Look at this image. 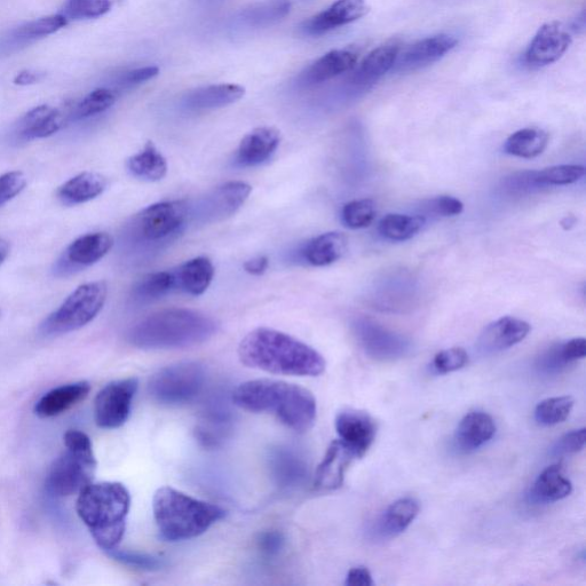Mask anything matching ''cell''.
Segmentation results:
<instances>
[{"label": "cell", "mask_w": 586, "mask_h": 586, "mask_svg": "<svg viewBox=\"0 0 586 586\" xmlns=\"http://www.w3.org/2000/svg\"><path fill=\"white\" fill-rule=\"evenodd\" d=\"M68 25V19L63 14L51 15L42 19L29 22L18 31L19 36L37 38L57 33L58 30Z\"/></svg>", "instance_id": "43"}, {"label": "cell", "mask_w": 586, "mask_h": 586, "mask_svg": "<svg viewBox=\"0 0 586 586\" xmlns=\"http://www.w3.org/2000/svg\"><path fill=\"white\" fill-rule=\"evenodd\" d=\"M245 89L236 84H218L201 87L187 94L184 105L190 110H213L224 108L244 97Z\"/></svg>", "instance_id": "26"}, {"label": "cell", "mask_w": 586, "mask_h": 586, "mask_svg": "<svg viewBox=\"0 0 586 586\" xmlns=\"http://www.w3.org/2000/svg\"><path fill=\"white\" fill-rule=\"evenodd\" d=\"M215 276V267L207 257H197L179 268L177 284L189 295L201 296L207 291Z\"/></svg>", "instance_id": "31"}, {"label": "cell", "mask_w": 586, "mask_h": 586, "mask_svg": "<svg viewBox=\"0 0 586 586\" xmlns=\"http://www.w3.org/2000/svg\"><path fill=\"white\" fill-rule=\"evenodd\" d=\"M218 326L210 316L186 308H171L147 316L132 327L129 343L140 350H178L208 342Z\"/></svg>", "instance_id": "3"}, {"label": "cell", "mask_w": 586, "mask_h": 586, "mask_svg": "<svg viewBox=\"0 0 586 586\" xmlns=\"http://www.w3.org/2000/svg\"><path fill=\"white\" fill-rule=\"evenodd\" d=\"M108 285L104 281L78 287L63 304L47 316L39 327L45 337H57L77 331L91 323L106 304Z\"/></svg>", "instance_id": "7"}, {"label": "cell", "mask_w": 586, "mask_h": 586, "mask_svg": "<svg viewBox=\"0 0 586 586\" xmlns=\"http://www.w3.org/2000/svg\"><path fill=\"white\" fill-rule=\"evenodd\" d=\"M269 266V260L265 256H260L248 260L247 263L244 264V271L255 276L263 275Z\"/></svg>", "instance_id": "52"}, {"label": "cell", "mask_w": 586, "mask_h": 586, "mask_svg": "<svg viewBox=\"0 0 586 586\" xmlns=\"http://www.w3.org/2000/svg\"><path fill=\"white\" fill-rule=\"evenodd\" d=\"M355 456L342 441L335 440L315 472L314 487L318 490H336L343 486L345 473Z\"/></svg>", "instance_id": "21"}, {"label": "cell", "mask_w": 586, "mask_h": 586, "mask_svg": "<svg viewBox=\"0 0 586 586\" xmlns=\"http://www.w3.org/2000/svg\"><path fill=\"white\" fill-rule=\"evenodd\" d=\"M27 186V178L20 171L7 172L0 176V208L20 195Z\"/></svg>", "instance_id": "45"}, {"label": "cell", "mask_w": 586, "mask_h": 586, "mask_svg": "<svg viewBox=\"0 0 586 586\" xmlns=\"http://www.w3.org/2000/svg\"><path fill=\"white\" fill-rule=\"evenodd\" d=\"M569 364L565 361L560 351V344L554 345L538 356L536 369L543 375H557L565 370Z\"/></svg>", "instance_id": "46"}, {"label": "cell", "mask_w": 586, "mask_h": 586, "mask_svg": "<svg viewBox=\"0 0 586 586\" xmlns=\"http://www.w3.org/2000/svg\"><path fill=\"white\" fill-rule=\"evenodd\" d=\"M153 512L158 530L170 542L199 537L226 517V511L220 506L196 500L171 487L157 490Z\"/></svg>", "instance_id": "5"}, {"label": "cell", "mask_w": 586, "mask_h": 586, "mask_svg": "<svg viewBox=\"0 0 586 586\" xmlns=\"http://www.w3.org/2000/svg\"><path fill=\"white\" fill-rule=\"evenodd\" d=\"M116 102V94L109 89H97L79 102L76 108V116L79 120L89 118L106 112Z\"/></svg>", "instance_id": "41"}, {"label": "cell", "mask_w": 586, "mask_h": 586, "mask_svg": "<svg viewBox=\"0 0 586 586\" xmlns=\"http://www.w3.org/2000/svg\"><path fill=\"white\" fill-rule=\"evenodd\" d=\"M113 247V236L105 232L78 237L63 253L57 265V272L66 275L97 264Z\"/></svg>", "instance_id": "14"}, {"label": "cell", "mask_w": 586, "mask_h": 586, "mask_svg": "<svg viewBox=\"0 0 586 586\" xmlns=\"http://www.w3.org/2000/svg\"><path fill=\"white\" fill-rule=\"evenodd\" d=\"M281 134L274 128L263 126L245 136L237 149L235 162L242 168H251L263 164L280 146Z\"/></svg>", "instance_id": "20"}, {"label": "cell", "mask_w": 586, "mask_h": 586, "mask_svg": "<svg viewBox=\"0 0 586 586\" xmlns=\"http://www.w3.org/2000/svg\"><path fill=\"white\" fill-rule=\"evenodd\" d=\"M347 247L348 240L343 233L329 232L308 242L304 257L313 266H329L344 257Z\"/></svg>", "instance_id": "30"}, {"label": "cell", "mask_w": 586, "mask_h": 586, "mask_svg": "<svg viewBox=\"0 0 586 586\" xmlns=\"http://www.w3.org/2000/svg\"><path fill=\"white\" fill-rule=\"evenodd\" d=\"M573 38L564 23L552 21L538 29L525 53L530 68H542L557 62L572 44Z\"/></svg>", "instance_id": "12"}, {"label": "cell", "mask_w": 586, "mask_h": 586, "mask_svg": "<svg viewBox=\"0 0 586 586\" xmlns=\"http://www.w3.org/2000/svg\"><path fill=\"white\" fill-rule=\"evenodd\" d=\"M572 397L549 398L538 403L535 409V421L542 426H554L564 423L574 407Z\"/></svg>", "instance_id": "37"}, {"label": "cell", "mask_w": 586, "mask_h": 586, "mask_svg": "<svg viewBox=\"0 0 586 586\" xmlns=\"http://www.w3.org/2000/svg\"><path fill=\"white\" fill-rule=\"evenodd\" d=\"M90 391L91 385L87 382H78L54 388L36 403L35 414L41 418L62 415L77 406L79 402L84 401Z\"/></svg>", "instance_id": "25"}, {"label": "cell", "mask_w": 586, "mask_h": 586, "mask_svg": "<svg viewBox=\"0 0 586 586\" xmlns=\"http://www.w3.org/2000/svg\"><path fill=\"white\" fill-rule=\"evenodd\" d=\"M207 383V370L199 362H179L158 370L149 379L148 393L162 406L178 407L193 402Z\"/></svg>", "instance_id": "8"}, {"label": "cell", "mask_w": 586, "mask_h": 586, "mask_svg": "<svg viewBox=\"0 0 586 586\" xmlns=\"http://www.w3.org/2000/svg\"><path fill=\"white\" fill-rule=\"evenodd\" d=\"M356 63H358V54L354 51L334 50L324 54L322 58L306 68L299 76V81L306 86L328 82L332 78L353 70Z\"/></svg>", "instance_id": "22"}, {"label": "cell", "mask_w": 586, "mask_h": 586, "mask_svg": "<svg viewBox=\"0 0 586 586\" xmlns=\"http://www.w3.org/2000/svg\"><path fill=\"white\" fill-rule=\"evenodd\" d=\"M422 210L427 215L437 217H455L461 215L464 210V204L451 196H439L430 201H426Z\"/></svg>", "instance_id": "44"}, {"label": "cell", "mask_w": 586, "mask_h": 586, "mask_svg": "<svg viewBox=\"0 0 586 586\" xmlns=\"http://www.w3.org/2000/svg\"><path fill=\"white\" fill-rule=\"evenodd\" d=\"M107 179L95 172H83L63 184L57 193L59 201L67 207L84 204L104 194Z\"/></svg>", "instance_id": "27"}, {"label": "cell", "mask_w": 586, "mask_h": 586, "mask_svg": "<svg viewBox=\"0 0 586 586\" xmlns=\"http://www.w3.org/2000/svg\"><path fill=\"white\" fill-rule=\"evenodd\" d=\"M112 9V0H67L63 15L69 20L104 17Z\"/></svg>", "instance_id": "40"}, {"label": "cell", "mask_w": 586, "mask_h": 586, "mask_svg": "<svg viewBox=\"0 0 586 586\" xmlns=\"http://www.w3.org/2000/svg\"><path fill=\"white\" fill-rule=\"evenodd\" d=\"M371 573L366 567H355L348 572L345 585L347 586H372L374 585Z\"/></svg>", "instance_id": "51"}, {"label": "cell", "mask_w": 586, "mask_h": 586, "mask_svg": "<svg viewBox=\"0 0 586 586\" xmlns=\"http://www.w3.org/2000/svg\"><path fill=\"white\" fill-rule=\"evenodd\" d=\"M560 351L568 364L583 360L586 355V340L584 338L570 339L560 344Z\"/></svg>", "instance_id": "49"}, {"label": "cell", "mask_w": 586, "mask_h": 586, "mask_svg": "<svg viewBox=\"0 0 586 586\" xmlns=\"http://www.w3.org/2000/svg\"><path fill=\"white\" fill-rule=\"evenodd\" d=\"M281 538L279 534H267L264 537V540L261 541V544H263L264 549L267 552H274L279 550L280 546H281Z\"/></svg>", "instance_id": "54"}, {"label": "cell", "mask_w": 586, "mask_h": 586, "mask_svg": "<svg viewBox=\"0 0 586 586\" xmlns=\"http://www.w3.org/2000/svg\"><path fill=\"white\" fill-rule=\"evenodd\" d=\"M376 204L369 199L348 202L342 210V220L351 229L367 228L376 218Z\"/></svg>", "instance_id": "39"}, {"label": "cell", "mask_w": 586, "mask_h": 586, "mask_svg": "<svg viewBox=\"0 0 586 586\" xmlns=\"http://www.w3.org/2000/svg\"><path fill=\"white\" fill-rule=\"evenodd\" d=\"M458 44V39L454 35L439 34L421 39L414 45L399 54L397 62L393 67L395 73H410L429 67L438 62L446 54L453 51Z\"/></svg>", "instance_id": "15"}, {"label": "cell", "mask_w": 586, "mask_h": 586, "mask_svg": "<svg viewBox=\"0 0 586 586\" xmlns=\"http://www.w3.org/2000/svg\"><path fill=\"white\" fill-rule=\"evenodd\" d=\"M189 216L184 201H168L150 205L136 219V232L142 240L160 241L176 233Z\"/></svg>", "instance_id": "10"}, {"label": "cell", "mask_w": 586, "mask_h": 586, "mask_svg": "<svg viewBox=\"0 0 586 586\" xmlns=\"http://www.w3.org/2000/svg\"><path fill=\"white\" fill-rule=\"evenodd\" d=\"M582 165H556L542 171L534 172L533 178L537 186H567L575 184L584 177Z\"/></svg>", "instance_id": "38"}, {"label": "cell", "mask_w": 586, "mask_h": 586, "mask_svg": "<svg viewBox=\"0 0 586 586\" xmlns=\"http://www.w3.org/2000/svg\"><path fill=\"white\" fill-rule=\"evenodd\" d=\"M335 425L339 440L352 451L355 458L366 455L376 439L375 421L364 411L354 409L340 411Z\"/></svg>", "instance_id": "16"}, {"label": "cell", "mask_w": 586, "mask_h": 586, "mask_svg": "<svg viewBox=\"0 0 586 586\" xmlns=\"http://www.w3.org/2000/svg\"><path fill=\"white\" fill-rule=\"evenodd\" d=\"M421 506L415 498L406 497L394 502L384 511L372 527L371 533L380 540L397 537L415 521Z\"/></svg>", "instance_id": "23"}, {"label": "cell", "mask_w": 586, "mask_h": 586, "mask_svg": "<svg viewBox=\"0 0 586 586\" xmlns=\"http://www.w3.org/2000/svg\"><path fill=\"white\" fill-rule=\"evenodd\" d=\"M177 285L176 274L157 272L144 277L133 290V296L139 302H150L163 297Z\"/></svg>", "instance_id": "36"}, {"label": "cell", "mask_w": 586, "mask_h": 586, "mask_svg": "<svg viewBox=\"0 0 586 586\" xmlns=\"http://www.w3.org/2000/svg\"><path fill=\"white\" fill-rule=\"evenodd\" d=\"M573 492L572 482L566 477L560 464H554L538 475L530 498L536 503L549 504L565 500Z\"/></svg>", "instance_id": "28"}, {"label": "cell", "mask_w": 586, "mask_h": 586, "mask_svg": "<svg viewBox=\"0 0 586 586\" xmlns=\"http://www.w3.org/2000/svg\"><path fill=\"white\" fill-rule=\"evenodd\" d=\"M131 506L129 490L120 482L91 483L78 494L76 510L94 541L107 552L123 540Z\"/></svg>", "instance_id": "4"}, {"label": "cell", "mask_w": 586, "mask_h": 586, "mask_svg": "<svg viewBox=\"0 0 586 586\" xmlns=\"http://www.w3.org/2000/svg\"><path fill=\"white\" fill-rule=\"evenodd\" d=\"M10 250V243L4 239H0V266H2L7 257H9Z\"/></svg>", "instance_id": "56"}, {"label": "cell", "mask_w": 586, "mask_h": 586, "mask_svg": "<svg viewBox=\"0 0 586 586\" xmlns=\"http://www.w3.org/2000/svg\"><path fill=\"white\" fill-rule=\"evenodd\" d=\"M401 44L390 41L371 51L351 77L350 84L355 90H368L388 71L393 70L400 54Z\"/></svg>", "instance_id": "19"}, {"label": "cell", "mask_w": 586, "mask_h": 586, "mask_svg": "<svg viewBox=\"0 0 586 586\" xmlns=\"http://www.w3.org/2000/svg\"><path fill=\"white\" fill-rule=\"evenodd\" d=\"M158 74H160V69L155 66L134 69L122 77V84L126 86L139 85L150 81V79H153Z\"/></svg>", "instance_id": "50"}, {"label": "cell", "mask_w": 586, "mask_h": 586, "mask_svg": "<svg viewBox=\"0 0 586 586\" xmlns=\"http://www.w3.org/2000/svg\"><path fill=\"white\" fill-rule=\"evenodd\" d=\"M39 81V75L34 73V71H21L17 77L14 78L15 85L27 86L33 85Z\"/></svg>", "instance_id": "53"}, {"label": "cell", "mask_w": 586, "mask_h": 586, "mask_svg": "<svg viewBox=\"0 0 586 586\" xmlns=\"http://www.w3.org/2000/svg\"><path fill=\"white\" fill-rule=\"evenodd\" d=\"M369 11L366 0H337L327 10L307 19L300 26L305 36H322L360 20Z\"/></svg>", "instance_id": "17"}, {"label": "cell", "mask_w": 586, "mask_h": 586, "mask_svg": "<svg viewBox=\"0 0 586 586\" xmlns=\"http://www.w3.org/2000/svg\"><path fill=\"white\" fill-rule=\"evenodd\" d=\"M570 33L576 34H583L585 30V12H582L578 17L573 21L572 26L569 28Z\"/></svg>", "instance_id": "55"}, {"label": "cell", "mask_w": 586, "mask_h": 586, "mask_svg": "<svg viewBox=\"0 0 586 586\" xmlns=\"http://www.w3.org/2000/svg\"><path fill=\"white\" fill-rule=\"evenodd\" d=\"M290 11V0H264L243 10L239 19L250 28H266L287 17Z\"/></svg>", "instance_id": "32"}, {"label": "cell", "mask_w": 586, "mask_h": 586, "mask_svg": "<svg viewBox=\"0 0 586 586\" xmlns=\"http://www.w3.org/2000/svg\"><path fill=\"white\" fill-rule=\"evenodd\" d=\"M128 169L136 178L160 181L168 173V162L153 142H148L144 150L129 158Z\"/></svg>", "instance_id": "33"}, {"label": "cell", "mask_w": 586, "mask_h": 586, "mask_svg": "<svg viewBox=\"0 0 586 586\" xmlns=\"http://www.w3.org/2000/svg\"><path fill=\"white\" fill-rule=\"evenodd\" d=\"M108 553L110 554V557L114 558L115 560L122 562V564L126 566H131L134 568L154 570L162 566V561L154 557L147 556V554L121 551L118 549Z\"/></svg>", "instance_id": "48"}, {"label": "cell", "mask_w": 586, "mask_h": 586, "mask_svg": "<svg viewBox=\"0 0 586 586\" xmlns=\"http://www.w3.org/2000/svg\"><path fill=\"white\" fill-rule=\"evenodd\" d=\"M233 401L237 407L250 413L272 414L298 433L310 431L318 413L311 391L275 379L249 380L237 386Z\"/></svg>", "instance_id": "2"}, {"label": "cell", "mask_w": 586, "mask_h": 586, "mask_svg": "<svg viewBox=\"0 0 586 586\" xmlns=\"http://www.w3.org/2000/svg\"><path fill=\"white\" fill-rule=\"evenodd\" d=\"M66 451L54 461L46 479V488L55 497L79 494L91 485L97 459L89 435L78 430H69L63 437Z\"/></svg>", "instance_id": "6"}, {"label": "cell", "mask_w": 586, "mask_h": 586, "mask_svg": "<svg viewBox=\"0 0 586 586\" xmlns=\"http://www.w3.org/2000/svg\"><path fill=\"white\" fill-rule=\"evenodd\" d=\"M201 2H203L204 4H207V5H215V4L224 2V0H201Z\"/></svg>", "instance_id": "57"}, {"label": "cell", "mask_w": 586, "mask_h": 586, "mask_svg": "<svg viewBox=\"0 0 586 586\" xmlns=\"http://www.w3.org/2000/svg\"><path fill=\"white\" fill-rule=\"evenodd\" d=\"M469 362V355L462 347L448 348L434 356L432 368L437 374L446 375L463 369Z\"/></svg>", "instance_id": "42"}, {"label": "cell", "mask_w": 586, "mask_h": 586, "mask_svg": "<svg viewBox=\"0 0 586 586\" xmlns=\"http://www.w3.org/2000/svg\"><path fill=\"white\" fill-rule=\"evenodd\" d=\"M251 192L252 187L247 182H227L204 197L196 209V217L202 223H219L240 210L249 199Z\"/></svg>", "instance_id": "11"}, {"label": "cell", "mask_w": 586, "mask_h": 586, "mask_svg": "<svg viewBox=\"0 0 586 586\" xmlns=\"http://www.w3.org/2000/svg\"><path fill=\"white\" fill-rule=\"evenodd\" d=\"M355 335L364 352L378 361L402 359L410 350L408 340L370 321L356 323Z\"/></svg>", "instance_id": "13"}, {"label": "cell", "mask_w": 586, "mask_h": 586, "mask_svg": "<svg viewBox=\"0 0 586 586\" xmlns=\"http://www.w3.org/2000/svg\"><path fill=\"white\" fill-rule=\"evenodd\" d=\"M426 224L424 216H407L391 213L385 216L378 225V232L386 240L403 242L413 239L422 231Z\"/></svg>", "instance_id": "35"}, {"label": "cell", "mask_w": 586, "mask_h": 586, "mask_svg": "<svg viewBox=\"0 0 586 586\" xmlns=\"http://www.w3.org/2000/svg\"><path fill=\"white\" fill-rule=\"evenodd\" d=\"M532 327L524 320L504 316V318L490 323L478 340L479 351L483 354L500 353L521 343Z\"/></svg>", "instance_id": "18"}, {"label": "cell", "mask_w": 586, "mask_h": 586, "mask_svg": "<svg viewBox=\"0 0 586 586\" xmlns=\"http://www.w3.org/2000/svg\"><path fill=\"white\" fill-rule=\"evenodd\" d=\"M496 425L492 416L483 411L467 414L459 423L455 442L459 450L469 453L487 445L494 438Z\"/></svg>", "instance_id": "24"}, {"label": "cell", "mask_w": 586, "mask_h": 586, "mask_svg": "<svg viewBox=\"0 0 586 586\" xmlns=\"http://www.w3.org/2000/svg\"><path fill=\"white\" fill-rule=\"evenodd\" d=\"M239 356L244 366L274 375L316 377L327 367L313 347L269 328L249 332L240 343Z\"/></svg>", "instance_id": "1"}, {"label": "cell", "mask_w": 586, "mask_h": 586, "mask_svg": "<svg viewBox=\"0 0 586 586\" xmlns=\"http://www.w3.org/2000/svg\"><path fill=\"white\" fill-rule=\"evenodd\" d=\"M62 124L60 110L46 105L39 106L22 118L18 129L19 138L31 141L51 137L61 129Z\"/></svg>", "instance_id": "29"}, {"label": "cell", "mask_w": 586, "mask_h": 586, "mask_svg": "<svg viewBox=\"0 0 586 586\" xmlns=\"http://www.w3.org/2000/svg\"><path fill=\"white\" fill-rule=\"evenodd\" d=\"M138 386V379L131 377L102 388L94 400V419L100 429L115 430L128 421Z\"/></svg>", "instance_id": "9"}, {"label": "cell", "mask_w": 586, "mask_h": 586, "mask_svg": "<svg viewBox=\"0 0 586 586\" xmlns=\"http://www.w3.org/2000/svg\"><path fill=\"white\" fill-rule=\"evenodd\" d=\"M586 430H574L561 437L552 448V455L567 456L580 453L585 447Z\"/></svg>", "instance_id": "47"}, {"label": "cell", "mask_w": 586, "mask_h": 586, "mask_svg": "<svg viewBox=\"0 0 586 586\" xmlns=\"http://www.w3.org/2000/svg\"><path fill=\"white\" fill-rule=\"evenodd\" d=\"M549 144V134L544 130L529 128L513 133L505 141L506 154L521 158H534L540 156Z\"/></svg>", "instance_id": "34"}]
</instances>
